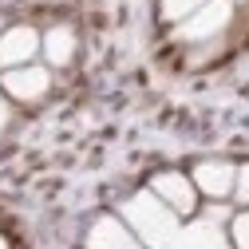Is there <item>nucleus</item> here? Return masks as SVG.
Masks as SVG:
<instances>
[{"label":"nucleus","instance_id":"nucleus-16","mask_svg":"<svg viewBox=\"0 0 249 249\" xmlns=\"http://www.w3.org/2000/svg\"><path fill=\"white\" fill-rule=\"evenodd\" d=\"M241 4H245V0H241Z\"/></svg>","mask_w":249,"mask_h":249},{"label":"nucleus","instance_id":"nucleus-4","mask_svg":"<svg viewBox=\"0 0 249 249\" xmlns=\"http://www.w3.org/2000/svg\"><path fill=\"white\" fill-rule=\"evenodd\" d=\"M150 194L159 198L162 206H170L178 217H190V213L198 210V190H194V182L186 178V174H178V170L159 174V178H154V186H150Z\"/></svg>","mask_w":249,"mask_h":249},{"label":"nucleus","instance_id":"nucleus-3","mask_svg":"<svg viewBox=\"0 0 249 249\" xmlns=\"http://www.w3.org/2000/svg\"><path fill=\"white\" fill-rule=\"evenodd\" d=\"M0 87H4V95L16 99V103H36L48 95V87H52V71L36 68V64H24V68H12L0 75Z\"/></svg>","mask_w":249,"mask_h":249},{"label":"nucleus","instance_id":"nucleus-2","mask_svg":"<svg viewBox=\"0 0 249 249\" xmlns=\"http://www.w3.org/2000/svg\"><path fill=\"white\" fill-rule=\"evenodd\" d=\"M230 16H233V0H210V4H202L190 20L178 24V40H186V44L213 40V36L230 24Z\"/></svg>","mask_w":249,"mask_h":249},{"label":"nucleus","instance_id":"nucleus-1","mask_svg":"<svg viewBox=\"0 0 249 249\" xmlns=\"http://www.w3.org/2000/svg\"><path fill=\"white\" fill-rule=\"evenodd\" d=\"M123 222H127V230L142 241V249H162L182 230L178 226V213L170 206H162L150 190H142V194L123 202Z\"/></svg>","mask_w":249,"mask_h":249},{"label":"nucleus","instance_id":"nucleus-13","mask_svg":"<svg viewBox=\"0 0 249 249\" xmlns=\"http://www.w3.org/2000/svg\"><path fill=\"white\" fill-rule=\"evenodd\" d=\"M8 119H12V111H8V103H4V95H0V135H4V127H8Z\"/></svg>","mask_w":249,"mask_h":249},{"label":"nucleus","instance_id":"nucleus-5","mask_svg":"<svg viewBox=\"0 0 249 249\" xmlns=\"http://www.w3.org/2000/svg\"><path fill=\"white\" fill-rule=\"evenodd\" d=\"M36 52H40V36H36V28L16 24V28H4V32H0V68H4V71L32 64V55H36Z\"/></svg>","mask_w":249,"mask_h":249},{"label":"nucleus","instance_id":"nucleus-7","mask_svg":"<svg viewBox=\"0 0 249 249\" xmlns=\"http://www.w3.org/2000/svg\"><path fill=\"white\" fill-rule=\"evenodd\" d=\"M87 249H142V241L127 230V222L99 217V222L87 230Z\"/></svg>","mask_w":249,"mask_h":249},{"label":"nucleus","instance_id":"nucleus-10","mask_svg":"<svg viewBox=\"0 0 249 249\" xmlns=\"http://www.w3.org/2000/svg\"><path fill=\"white\" fill-rule=\"evenodd\" d=\"M202 4H210V0H162V20L182 24V20H190Z\"/></svg>","mask_w":249,"mask_h":249},{"label":"nucleus","instance_id":"nucleus-12","mask_svg":"<svg viewBox=\"0 0 249 249\" xmlns=\"http://www.w3.org/2000/svg\"><path fill=\"white\" fill-rule=\"evenodd\" d=\"M233 198L237 202H249V162L237 166V174H233Z\"/></svg>","mask_w":249,"mask_h":249},{"label":"nucleus","instance_id":"nucleus-15","mask_svg":"<svg viewBox=\"0 0 249 249\" xmlns=\"http://www.w3.org/2000/svg\"><path fill=\"white\" fill-rule=\"evenodd\" d=\"M0 32H4V28H0Z\"/></svg>","mask_w":249,"mask_h":249},{"label":"nucleus","instance_id":"nucleus-6","mask_svg":"<svg viewBox=\"0 0 249 249\" xmlns=\"http://www.w3.org/2000/svg\"><path fill=\"white\" fill-rule=\"evenodd\" d=\"M233 174H237L233 162L210 159V162H198V166H194L190 182H194V190L206 194V198H226V194H233Z\"/></svg>","mask_w":249,"mask_h":249},{"label":"nucleus","instance_id":"nucleus-9","mask_svg":"<svg viewBox=\"0 0 249 249\" xmlns=\"http://www.w3.org/2000/svg\"><path fill=\"white\" fill-rule=\"evenodd\" d=\"M40 52L52 68H68L75 59V32L71 28H52V32H44L40 40Z\"/></svg>","mask_w":249,"mask_h":249},{"label":"nucleus","instance_id":"nucleus-14","mask_svg":"<svg viewBox=\"0 0 249 249\" xmlns=\"http://www.w3.org/2000/svg\"><path fill=\"white\" fill-rule=\"evenodd\" d=\"M0 249H8V241H4V237H0Z\"/></svg>","mask_w":249,"mask_h":249},{"label":"nucleus","instance_id":"nucleus-8","mask_svg":"<svg viewBox=\"0 0 249 249\" xmlns=\"http://www.w3.org/2000/svg\"><path fill=\"white\" fill-rule=\"evenodd\" d=\"M162 249H230V237L206 217V222H194V226L178 230Z\"/></svg>","mask_w":249,"mask_h":249},{"label":"nucleus","instance_id":"nucleus-11","mask_svg":"<svg viewBox=\"0 0 249 249\" xmlns=\"http://www.w3.org/2000/svg\"><path fill=\"white\" fill-rule=\"evenodd\" d=\"M230 249H249V213H233L230 217Z\"/></svg>","mask_w":249,"mask_h":249}]
</instances>
